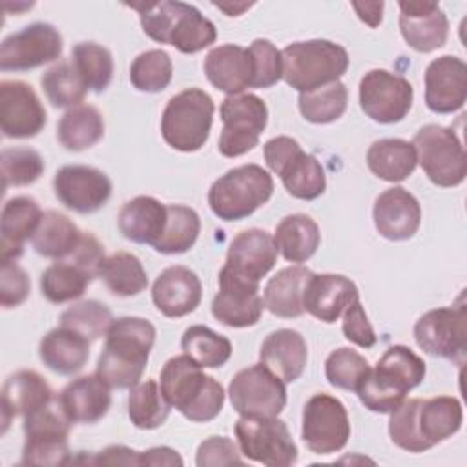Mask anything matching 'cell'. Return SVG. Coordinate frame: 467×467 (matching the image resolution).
I'll return each instance as SVG.
<instances>
[{"instance_id":"1","label":"cell","mask_w":467,"mask_h":467,"mask_svg":"<svg viewBox=\"0 0 467 467\" xmlns=\"http://www.w3.org/2000/svg\"><path fill=\"white\" fill-rule=\"evenodd\" d=\"M463 421L462 403L452 396L403 400L389 420L390 440L403 451L423 452L456 434Z\"/></svg>"},{"instance_id":"2","label":"cell","mask_w":467,"mask_h":467,"mask_svg":"<svg viewBox=\"0 0 467 467\" xmlns=\"http://www.w3.org/2000/svg\"><path fill=\"white\" fill-rule=\"evenodd\" d=\"M155 336V327L144 317L113 319L97 361V374L111 389L135 387L148 365Z\"/></svg>"},{"instance_id":"3","label":"cell","mask_w":467,"mask_h":467,"mask_svg":"<svg viewBox=\"0 0 467 467\" xmlns=\"http://www.w3.org/2000/svg\"><path fill=\"white\" fill-rule=\"evenodd\" d=\"M190 356L170 358L161 370V390L168 403L197 423L212 421L224 405L223 385L206 376Z\"/></svg>"},{"instance_id":"4","label":"cell","mask_w":467,"mask_h":467,"mask_svg":"<svg viewBox=\"0 0 467 467\" xmlns=\"http://www.w3.org/2000/svg\"><path fill=\"white\" fill-rule=\"evenodd\" d=\"M131 7L139 11L140 26L151 40L170 44L181 53H197L217 38L213 22L190 4L161 0Z\"/></svg>"},{"instance_id":"5","label":"cell","mask_w":467,"mask_h":467,"mask_svg":"<svg viewBox=\"0 0 467 467\" xmlns=\"http://www.w3.org/2000/svg\"><path fill=\"white\" fill-rule=\"evenodd\" d=\"M425 378V363L405 345L385 350L374 368H368L356 392L372 412H392Z\"/></svg>"},{"instance_id":"6","label":"cell","mask_w":467,"mask_h":467,"mask_svg":"<svg viewBox=\"0 0 467 467\" xmlns=\"http://www.w3.org/2000/svg\"><path fill=\"white\" fill-rule=\"evenodd\" d=\"M285 82L306 93L321 86L337 82L348 67V53L330 40H306L288 44L281 51Z\"/></svg>"},{"instance_id":"7","label":"cell","mask_w":467,"mask_h":467,"mask_svg":"<svg viewBox=\"0 0 467 467\" xmlns=\"http://www.w3.org/2000/svg\"><path fill=\"white\" fill-rule=\"evenodd\" d=\"M272 175L257 164H243L221 175L208 192L212 212L223 221H241L268 202Z\"/></svg>"},{"instance_id":"8","label":"cell","mask_w":467,"mask_h":467,"mask_svg":"<svg viewBox=\"0 0 467 467\" xmlns=\"http://www.w3.org/2000/svg\"><path fill=\"white\" fill-rule=\"evenodd\" d=\"M213 111L212 97L199 88H188L173 95L161 119L164 142L186 153L201 150L210 137Z\"/></svg>"},{"instance_id":"9","label":"cell","mask_w":467,"mask_h":467,"mask_svg":"<svg viewBox=\"0 0 467 467\" xmlns=\"http://www.w3.org/2000/svg\"><path fill=\"white\" fill-rule=\"evenodd\" d=\"M71 421L62 412L57 398L24 418L22 465H67L71 463L67 436Z\"/></svg>"},{"instance_id":"10","label":"cell","mask_w":467,"mask_h":467,"mask_svg":"<svg viewBox=\"0 0 467 467\" xmlns=\"http://www.w3.org/2000/svg\"><path fill=\"white\" fill-rule=\"evenodd\" d=\"M412 146L425 175L436 186L452 188L465 181L467 157L452 128L427 124L418 130Z\"/></svg>"},{"instance_id":"11","label":"cell","mask_w":467,"mask_h":467,"mask_svg":"<svg viewBox=\"0 0 467 467\" xmlns=\"http://www.w3.org/2000/svg\"><path fill=\"white\" fill-rule=\"evenodd\" d=\"M239 451L248 460L268 467H288L297 462V447L277 416H241L235 421Z\"/></svg>"},{"instance_id":"12","label":"cell","mask_w":467,"mask_h":467,"mask_svg":"<svg viewBox=\"0 0 467 467\" xmlns=\"http://www.w3.org/2000/svg\"><path fill=\"white\" fill-rule=\"evenodd\" d=\"M223 131L219 137V153L239 157L259 144V135L268 122V108L254 93L228 95L221 104Z\"/></svg>"},{"instance_id":"13","label":"cell","mask_w":467,"mask_h":467,"mask_svg":"<svg viewBox=\"0 0 467 467\" xmlns=\"http://www.w3.org/2000/svg\"><path fill=\"white\" fill-rule=\"evenodd\" d=\"M232 407L241 416H277L286 405V385L266 365L239 370L228 387Z\"/></svg>"},{"instance_id":"14","label":"cell","mask_w":467,"mask_h":467,"mask_svg":"<svg viewBox=\"0 0 467 467\" xmlns=\"http://www.w3.org/2000/svg\"><path fill=\"white\" fill-rule=\"evenodd\" d=\"M414 339L423 352L462 365L467 347L465 305L460 303L425 312L414 325Z\"/></svg>"},{"instance_id":"15","label":"cell","mask_w":467,"mask_h":467,"mask_svg":"<svg viewBox=\"0 0 467 467\" xmlns=\"http://www.w3.org/2000/svg\"><path fill=\"white\" fill-rule=\"evenodd\" d=\"M301 438L316 454L341 451L350 438V423L345 405L330 394H314L303 409Z\"/></svg>"},{"instance_id":"16","label":"cell","mask_w":467,"mask_h":467,"mask_svg":"<svg viewBox=\"0 0 467 467\" xmlns=\"http://www.w3.org/2000/svg\"><path fill=\"white\" fill-rule=\"evenodd\" d=\"M412 99L410 82L385 69H372L359 82V106L367 117L379 124L403 120L412 108Z\"/></svg>"},{"instance_id":"17","label":"cell","mask_w":467,"mask_h":467,"mask_svg":"<svg viewBox=\"0 0 467 467\" xmlns=\"http://www.w3.org/2000/svg\"><path fill=\"white\" fill-rule=\"evenodd\" d=\"M60 53L62 36L58 29L46 22H35L2 40L0 69L27 71L57 60Z\"/></svg>"},{"instance_id":"18","label":"cell","mask_w":467,"mask_h":467,"mask_svg":"<svg viewBox=\"0 0 467 467\" xmlns=\"http://www.w3.org/2000/svg\"><path fill=\"white\" fill-rule=\"evenodd\" d=\"M53 188L57 199L69 210L78 213H93L100 210L111 195V181L97 168L84 164H69L55 173Z\"/></svg>"},{"instance_id":"19","label":"cell","mask_w":467,"mask_h":467,"mask_svg":"<svg viewBox=\"0 0 467 467\" xmlns=\"http://www.w3.org/2000/svg\"><path fill=\"white\" fill-rule=\"evenodd\" d=\"M0 124L7 139H29L46 126V109L35 89L22 80L0 82Z\"/></svg>"},{"instance_id":"20","label":"cell","mask_w":467,"mask_h":467,"mask_svg":"<svg viewBox=\"0 0 467 467\" xmlns=\"http://www.w3.org/2000/svg\"><path fill=\"white\" fill-rule=\"evenodd\" d=\"M277 252V244L268 232L250 228L232 239L223 270L246 283L259 285V281L274 268Z\"/></svg>"},{"instance_id":"21","label":"cell","mask_w":467,"mask_h":467,"mask_svg":"<svg viewBox=\"0 0 467 467\" xmlns=\"http://www.w3.org/2000/svg\"><path fill=\"white\" fill-rule=\"evenodd\" d=\"M259 285L246 283L226 270L219 272V292L212 301V314L226 327L244 328L259 321L263 314Z\"/></svg>"},{"instance_id":"22","label":"cell","mask_w":467,"mask_h":467,"mask_svg":"<svg viewBox=\"0 0 467 467\" xmlns=\"http://www.w3.org/2000/svg\"><path fill=\"white\" fill-rule=\"evenodd\" d=\"M467 99V66L462 58L443 55L425 69V104L434 113H452Z\"/></svg>"},{"instance_id":"23","label":"cell","mask_w":467,"mask_h":467,"mask_svg":"<svg viewBox=\"0 0 467 467\" xmlns=\"http://www.w3.org/2000/svg\"><path fill=\"white\" fill-rule=\"evenodd\" d=\"M400 31L405 42L429 53L441 47L449 36V20L436 2H400Z\"/></svg>"},{"instance_id":"24","label":"cell","mask_w":467,"mask_h":467,"mask_svg":"<svg viewBox=\"0 0 467 467\" xmlns=\"http://www.w3.org/2000/svg\"><path fill=\"white\" fill-rule=\"evenodd\" d=\"M376 230L389 241L410 239L421 223L418 199L401 186H392L378 195L372 210Z\"/></svg>"},{"instance_id":"25","label":"cell","mask_w":467,"mask_h":467,"mask_svg":"<svg viewBox=\"0 0 467 467\" xmlns=\"http://www.w3.org/2000/svg\"><path fill=\"white\" fill-rule=\"evenodd\" d=\"M202 297L197 274L186 266H168L159 274L151 288V299L166 317H182L193 312Z\"/></svg>"},{"instance_id":"26","label":"cell","mask_w":467,"mask_h":467,"mask_svg":"<svg viewBox=\"0 0 467 467\" xmlns=\"http://www.w3.org/2000/svg\"><path fill=\"white\" fill-rule=\"evenodd\" d=\"M358 297V288L348 277L341 274H312L303 294V308L323 323H334Z\"/></svg>"},{"instance_id":"27","label":"cell","mask_w":467,"mask_h":467,"mask_svg":"<svg viewBox=\"0 0 467 467\" xmlns=\"http://www.w3.org/2000/svg\"><path fill=\"white\" fill-rule=\"evenodd\" d=\"M109 385L95 372L67 383L57 401L71 423H95L111 405Z\"/></svg>"},{"instance_id":"28","label":"cell","mask_w":467,"mask_h":467,"mask_svg":"<svg viewBox=\"0 0 467 467\" xmlns=\"http://www.w3.org/2000/svg\"><path fill=\"white\" fill-rule=\"evenodd\" d=\"M204 73L219 91L239 95L252 88L254 66L250 51L237 44L217 46L204 58Z\"/></svg>"},{"instance_id":"29","label":"cell","mask_w":467,"mask_h":467,"mask_svg":"<svg viewBox=\"0 0 467 467\" xmlns=\"http://www.w3.org/2000/svg\"><path fill=\"white\" fill-rule=\"evenodd\" d=\"M44 212L33 197L18 195L9 199L0 217V252L4 261H16L24 252V243L36 232Z\"/></svg>"},{"instance_id":"30","label":"cell","mask_w":467,"mask_h":467,"mask_svg":"<svg viewBox=\"0 0 467 467\" xmlns=\"http://www.w3.org/2000/svg\"><path fill=\"white\" fill-rule=\"evenodd\" d=\"M53 400L51 387L38 372L18 370L11 374L2 387V432L7 431L13 418H26Z\"/></svg>"},{"instance_id":"31","label":"cell","mask_w":467,"mask_h":467,"mask_svg":"<svg viewBox=\"0 0 467 467\" xmlns=\"http://www.w3.org/2000/svg\"><path fill=\"white\" fill-rule=\"evenodd\" d=\"M259 358L285 383H292L301 378L306 365L308 350L305 337L292 328L274 330L261 343Z\"/></svg>"},{"instance_id":"32","label":"cell","mask_w":467,"mask_h":467,"mask_svg":"<svg viewBox=\"0 0 467 467\" xmlns=\"http://www.w3.org/2000/svg\"><path fill=\"white\" fill-rule=\"evenodd\" d=\"M168 219L166 206L150 195H139L128 201L119 212L120 234L140 244H155L162 235Z\"/></svg>"},{"instance_id":"33","label":"cell","mask_w":467,"mask_h":467,"mask_svg":"<svg viewBox=\"0 0 467 467\" xmlns=\"http://www.w3.org/2000/svg\"><path fill=\"white\" fill-rule=\"evenodd\" d=\"M89 343L71 328L58 327L49 330L38 347L42 363L53 372L71 376L78 372L89 358Z\"/></svg>"},{"instance_id":"34","label":"cell","mask_w":467,"mask_h":467,"mask_svg":"<svg viewBox=\"0 0 467 467\" xmlns=\"http://www.w3.org/2000/svg\"><path fill=\"white\" fill-rule=\"evenodd\" d=\"M312 272L305 266H286L268 279L263 303L277 317H299L303 308V294Z\"/></svg>"},{"instance_id":"35","label":"cell","mask_w":467,"mask_h":467,"mask_svg":"<svg viewBox=\"0 0 467 467\" xmlns=\"http://www.w3.org/2000/svg\"><path fill=\"white\" fill-rule=\"evenodd\" d=\"M82 234L78 226L64 213L55 210L44 212L36 232L31 237V244L36 254L51 259H66L78 246Z\"/></svg>"},{"instance_id":"36","label":"cell","mask_w":467,"mask_h":467,"mask_svg":"<svg viewBox=\"0 0 467 467\" xmlns=\"http://www.w3.org/2000/svg\"><path fill=\"white\" fill-rule=\"evenodd\" d=\"M367 164L376 177L400 182L412 175L418 157L412 142L403 139H379L368 148Z\"/></svg>"},{"instance_id":"37","label":"cell","mask_w":467,"mask_h":467,"mask_svg":"<svg viewBox=\"0 0 467 467\" xmlns=\"http://www.w3.org/2000/svg\"><path fill=\"white\" fill-rule=\"evenodd\" d=\"M274 241L281 255L290 263H305L310 259L321 241L317 223L305 213H294L281 219L275 226Z\"/></svg>"},{"instance_id":"38","label":"cell","mask_w":467,"mask_h":467,"mask_svg":"<svg viewBox=\"0 0 467 467\" xmlns=\"http://www.w3.org/2000/svg\"><path fill=\"white\" fill-rule=\"evenodd\" d=\"M58 142L69 151H82L104 137V119L97 108L78 104L69 108L57 124Z\"/></svg>"},{"instance_id":"39","label":"cell","mask_w":467,"mask_h":467,"mask_svg":"<svg viewBox=\"0 0 467 467\" xmlns=\"http://www.w3.org/2000/svg\"><path fill=\"white\" fill-rule=\"evenodd\" d=\"M93 275L88 274L71 259H58L42 272L40 290L42 296L51 303H66L80 297Z\"/></svg>"},{"instance_id":"40","label":"cell","mask_w":467,"mask_h":467,"mask_svg":"<svg viewBox=\"0 0 467 467\" xmlns=\"http://www.w3.org/2000/svg\"><path fill=\"white\" fill-rule=\"evenodd\" d=\"M99 277L106 286L122 297L137 296L148 286V275L140 259L130 252H115L100 265Z\"/></svg>"},{"instance_id":"41","label":"cell","mask_w":467,"mask_h":467,"mask_svg":"<svg viewBox=\"0 0 467 467\" xmlns=\"http://www.w3.org/2000/svg\"><path fill=\"white\" fill-rule=\"evenodd\" d=\"M286 192L303 201L317 199L327 186L321 162L303 150L292 157V161L279 173Z\"/></svg>"},{"instance_id":"42","label":"cell","mask_w":467,"mask_h":467,"mask_svg":"<svg viewBox=\"0 0 467 467\" xmlns=\"http://www.w3.org/2000/svg\"><path fill=\"white\" fill-rule=\"evenodd\" d=\"M168 219L162 235L157 239L153 248L159 254H184L188 252L201 232V219L193 208L182 204H168Z\"/></svg>"},{"instance_id":"43","label":"cell","mask_w":467,"mask_h":467,"mask_svg":"<svg viewBox=\"0 0 467 467\" xmlns=\"http://www.w3.org/2000/svg\"><path fill=\"white\" fill-rule=\"evenodd\" d=\"M181 347L202 368L223 367L232 356V343L228 337L213 332L204 325H192L184 330Z\"/></svg>"},{"instance_id":"44","label":"cell","mask_w":467,"mask_h":467,"mask_svg":"<svg viewBox=\"0 0 467 467\" xmlns=\"http://www.w3.org/2000/svg\"><path fill=\"white\" fill-rule=\"evenodd\" d=\"M170 407L171 405L164 398L161 385L153 379L137 383L130 390L128 416L137 429L148 431L161 427L170 414Z\"/></svg>"},{"instance_id":"45","label":"cell","mask_w":467,"mask_h":467,"mask_svg":"<svg viewBox=\"0 0 467 467\" xmlns=\"http://www.w3.org/2000/svg\"><path fill=\"white\" fill-rule=\"evenodd\" d=\"M40 84L47 100L55 108H75L84 100L88 93V88L71 60H60L49 67L42 75Z\"/></svg>"},{"instance_id":"46","label":"cell","mask_w":467,"mask_h":467,"mask_svg":"<svg viewBox=\"0 0 467 467\" xmlns=\"http://www.w3.org/2000/svg\"><path fill=\"white\" fill-rule=\"evenodd\" d=\"M71 62L88 89L102 93L113 77L111 53L95 42H80L71 51Z\"/></svg>"},{"instance_id":"47","label":"cell","mask_w":467,"mask_h":467,"mask_svg":"<svg viewBox=\"0 0 467 467\" xmlns=\"http://www.w3.org/2000/svg\"><path fill=\"white\" fill-rule=\"evenodd\" d=\"M348 93L343 82H332L317 89L299 95L301 115L314 124H328L337 120L347 109Z\"/></svg>"},{"instance_id":"48","label":"cell","mask_w":467,"mask_h":467,"mask_svg":"<svg viewBox=\"0 0 467 467\" xmlns=\"http://www.w3.org/2000/svg\"><path fill=\"white\" fill-rule=\"evenodd\" d=\"M173 75V64L166 51L150 49L140 53L130 67L133 88L146 93H157L168 88Z\"/></svg>"},{"instance_id":"49","label":"cell","mask_w":467,"mask_h":467,"mask_svg":"<svg viewBox=\"0 0 467 467\" xmlns=\"http://www.w3.org/2000/svg\"><path fill=\"white\" fill-rule=\"evenodd\" d=\"M113 321L111 310L95 299L77 303L62 312L60 327L71 328L77 334L84 336L88 341L102 337Z\"/></svg>"},{"instance_id":"50","label":"cell","mask_w":467,"mask_h":467,"mask_svg":"<svg viewBox=\"0 0 467 467\" xmlns=\"http://www.w3.org/2000/svg\"><path fill=\"white\" fill-rule=\"evenodd\" d=\"M368 368V361L348 347L332 350L325 361V376L328 383L343 390H356Z\"/></svg>"},{"instance_id":"51","label":"cell","mask_w":467,"mask_h":467,"mask_svg":"<svg viewBox=\"0 0 467 467\" xmlns=\"http://www.w3.org/2000/svg\"><path fill=\"white\" fill-rule=\"evenodd\" d=\"M4 190L33 184L44 171V161L31 148H5L0 155Z\"/></svg>"},{"instance_id":"52","label":"cell","mask_w":467,"mask_h":467,"mask_svg":"<svg viewBox=\"0 0 467 467\" xmlns=\"http://www.w3.org/2000/svg\"><path fill=\"white\" fill-rule=\"evenodd\" d=\"M248 51L254 66L252 88H270L277 84V80L283 77L281 51L265 38H255L250 44Z\"/></svg>"},{"instance_id":"53","label":"cell","mask_w":467,"mask_h":467,"mask_svg":"<svg viewBox=\"0 0 467 467\" xmlns=\"http://www.w3.org/2000/svg\"><path fill=\"white\" fill-rule=\"evenodd\" d=\"M0 303L4 308H13L22 305L31 288V281L24 268L16 265V261H4L0 274Z\"/></svg>"},{"instance_id":"54","label":"cell","mask_w":467,"mask_h":467,"mask_svg":"<svg viewBox=\"0 0 467 467\" xmlns=\"http://www.w3.org/2000/svg\"><path fill=\"white\" fill-rule=\"evenodd\" d=\"M343 334L358 347L370 348L376 345V332L359 303V297L352 301L343 312Z\"/></svg>"},{"instance_id":"55","label":"cell","mask_w":467,"mask_h":467,"mask_svg":"<svg viewBox=\"0 0 467 467\" xmlns=\"http://www.w3.org/2000/svg\"><path fill=\"white\" fill-rule=\"evenodd\" d=\"M237 445L226 438V436H210L204 440L197 449L195 463L199 467L206 465H232V463H243L239 456Z\"/></svg>"},{"instance_id":"56","label":"cell","mask_w":467,"mask_h":467,"mask_svg":"<svg viewBox=\"0 0 467 467\" xmlns=\"http://www.w3.org/2000/svg\"><path fill=\"white\" fill-rule=\"evenodd\" d=\"M301 150H303V148L299 146V142H297L296 139L285 137V135L270 139V140L265 144V148H263V151H265V161H266L268 168H270L275 175H279L281 170H283V168L292 161V157H294L296 153H299Z\"/></svg>"},{"instance_id":"57","label":"cell","mask_w":467,"mask_h":467,"mask_svg":"<svg viewBox=\"0 0 467 467\" xmlns=\"http://www.w3.org/2000/svg\"><path fill=\"white\" fill-rule=\"evenodd\" d=\"M89 463L95 465H140L139 462V452L124 447V445H109L104 451H100L99 454H95Z\"/></svg>"},{"instance_id":"58","label":"cell","mask_w":467,"mask_h":467,"mask_svg":"<svg viewBox=\"0 0 467 467\" xmlns=\"http://www.w3.org/2000/svg\"><path fill=\"white\" fill-rule=\"evenodd\" d=\"M140 465H182V458L170 447H153L139 452Z\"/></svg>"},{"instance_id":"59","label":"cell","mask_w":467,"mask_h":467,"mask_svg":"<svg viewBox=\"0 0 467 467\" xmlns=\"http://www.w3.org/2000/svg\"><path fill=\"white\" fill-rule=\"evenodd\" d=\"M352 7L356 9L358 16H359L365 24H368L370 27L379 26V22H381V11H383V2H365V4L352 2Z\"/></svg>"},{"instance_id":"60","label":"cell","mask_w":467,"mask_h":467,"mask_svg":"<svg viewBox=\"0 0 467 467\" xmlns=\"http://www.w3.org/2000/svg\"><path fill=\"white\" fill-rule=\"evenodd\" d=\"M213 5L215 7H219V9H223L228 16H237L241 11H244V9H248L250 7V4H239V5H228V4H219V2H213Z\"/></svg>"}]
</instances>
